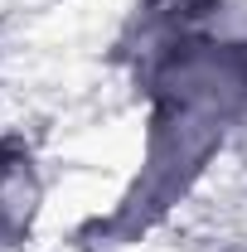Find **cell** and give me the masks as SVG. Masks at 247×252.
<instances>
[{
  "mask_svg": "<svg viewBox=\"0 0 247 252\" xmlns=\"http://www.w3.org/2000/svg\"><path fill=\"white\" fill-rule=\"evenodd\" d=\"M0 214H5V156H0Z\"/></svg>",
  "mask_w": 247,
  "mask_h": 252,
  "instance_id": "6da1fadb",
  "label": "cell"
}]
</instances>
